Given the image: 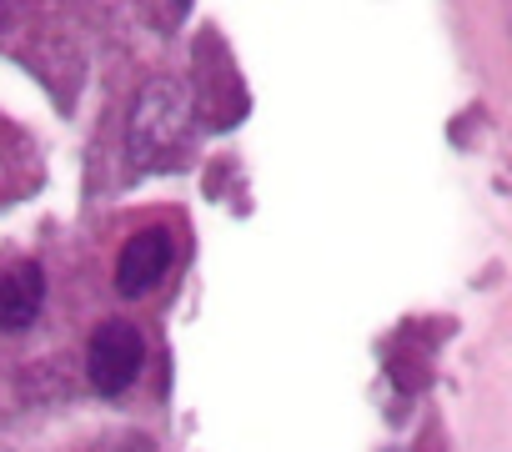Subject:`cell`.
<instances>
[{"label": "cell", "mask_w": 512, "mask_h": 452, "mask_svg": "<svg viewBox=\"0 0 512 452\" xmlns=\"http://www.w3.org/2000/svg\"><path fill=\"white\" fill-rule=\"evenodd\" d=\"M191 136V96L181 81H146L131 101L126 121V156L136 171L166 166Z\"/></svg>", "instance_id": "obj_1"}, {"label": "cell", "mask_w": 512, "mask_h": 452, "mask_svg": "<svg viewBox=\"0 0 512 452\" xmlns=\"http://www.w3.org/2000/svg\"><path fill=\"white\" fill-rule=\"evenodd\" d=\"M141 362H146V342H141V332H136L131 322H106V327H96V337H91V347H86V377H91L96 392H106V397L126 392V387L136 382Z\"/></svg>", "instance_id": "obj_2"}, {"label": "cell", "mask_w": 512, "mask_h": 452, "mask_svg": "<svg viewBox=\"0 0 512 452\" xmlns=\"http://www.w3.org/2000/svg\"><path fill=\"white\" fill-rule=\"evenodd\" d=\"M171 257H176L171 232H161V226H151V232H136V237L121 247V257H116V287H121L126 297L151 292V287L171 272Z\"/></svg>", "instance_id": "obj_3"}, {"label": "cell", "mask_w": 512, "mask_h": 452, "mask_svg": "<svg viewBox=\"0 0 512 452\" xmlns=\"http://www.w3.org/2000/svg\"><path fill=\"white\" fill-rule=\"evenodd\" d=\"M46 307V272L36 262H16L0 272V332H26Z\"/></svg>", "instance_id": "obj_4"}, {"label": "cell", "mask_w": 512, "mask_h": 452, "mask_svg": "<svg viewBox=\"0 0 512 452\" xmlns=\"http://www.w3.org/2000/svg\"><path fill=\"white\" fill-rule=\"evenodd\" d=\"M0 6H6V0H0Z\"/></svg>", "instance_id": "obj_5"}]
</instances>
